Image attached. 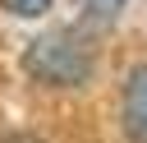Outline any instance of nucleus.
Instances as JSON below:
<instances>
[{
    "label": "nucleus",
    "mask_w": 147,
    "mask_h": 143,
    "mask_svg": "<svg viewBox=\"0 0 147 143\" xmlns=\"http://www.w3.org/2000/svg\"><path fill=\"white\" fill-rule=\"evenodd\" d=\"M0 143H41V138H37V134H5Z\"/></svg>",
    "instance_id": "nucleus-4"
},
{
    "label": "nucleus",
    "mask_w": 147,
    "mask_h": 143,
    "mask_svg": "<svg viewBox=\"0 0 147 143\" xmlns=\"http://www.w3.org/2000/svg\"><path fill=\"white\" fill-rule=\"evenodd\" d=\"M23 69L46 83V88H83L92 78V55L83 42H74L69 32H51V37H37L23 55Z\"/></svg>",
    "instance_id": "nucleus-1"
},
{
    "label": "nucleus",
    "mask_w": 147,
    "mask_h": 143,
    "mask_svg": "<svg viewBox=\"0 0 147 143\" xmlns=\"http://www.w3.org/2000/svg\"><path fill=\"white\" fill-rule=\"evenodd\" d=\"M9 14H18V18H41L46 9H51V0H0Z\"/></svg>",
    "instance_id": "nucleus-3"
},
{
    "label": "nucleus",
    "mask_w": 147,
    "mask_h": 143,
    "mask_svg": "<svg viewBox=\"0 0 147 143\" xmlns=\"http://www.w3.org/2000/svg\"><path fill=\"white\" fill-rule=\"evenodd\" d=\"M119 125L129 143H147V60L129 69L124 92H119Z\"/></svg>",
    "instance_id": "nucleus-2"
},
{
    "label": "nucleus",
    "mask_w": 147,
    "mask_h": 143,
    "mask_svg": "<svg viewBox=\"0 0 147 143\" xmlns=\"http://www.w3.org/2000/svg\"><path fill=\"white\" fill-rule=\"evenodd\" d=\"M92 5H96V9H110V5H115V0H92Z\"/></svg>",
    "instance_id": "nucleus-5"
}]
</instances>
